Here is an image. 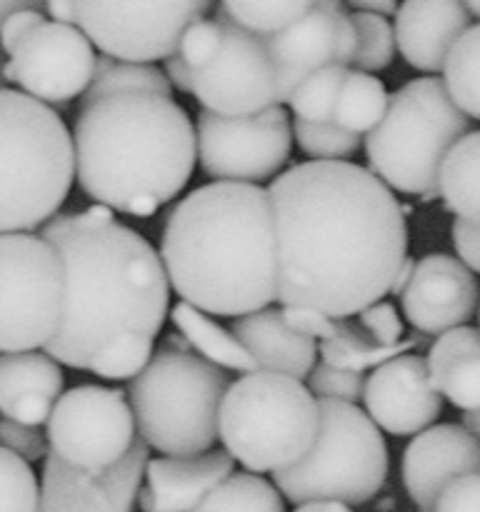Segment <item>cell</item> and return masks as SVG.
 <instances>
[{
    "label": "cell",
    "mask_w": 480,
    "mask_h": 512,
    "mask_svg": "<svg viewBox=\"0 0 480 512\" xmlns=\"http://www.w3.org/2000/svg\"><path fill=\"white\" fill-rule=\"evenodd\" d=\"M165 348L175 350V353H190V350H193V348H190L188 340H185L180 333L168 335V338H165Z\"/></svg>",
    "instance_id": "53"
},
{
    "label": "cell",
    "mask_w": 480,
    "mask_h": 512,
    "mask_svg": "<svg viewBox=\"0 0 480 512\" xmlns=\"http://www.w3.org/2000/svg\"><path fill=\"white\" fill-rule=\"evenodd\" d=\"M65 268V315L45 353L68 368L90 363L123 335L153 338L163 330L170 283L153 245L125 228H73L63 213L43 225Z\"/></svg>",
    "instance_id": "3"
},
{
    "label": "cell",
    "mask_w": 480,
    "mask_h": 512,
    "mask_svg": "<svg viewBox=\"0 0 480 512\" xmlns=\"http://www.w3.org/2000/svg\"><path fill=\"white\" fill-rule=\"evenodd\" d=\"M73 148L83 193L135 218L178 198L198 163V135L183 105L148 93L83 105Z\"/></svg>",
    "instance_id": "4"
},
{
    "label": "cell",
    "mask_w": 480,
    "mask_h": 512,
    "mask_svg": "<svg viewBox=\"0 0 480 512\" xmlns=\"http://www.w3.org/2000/svg\"><path fill=\"white\" fill-rule=\"evenodd\" d=\"M350 68L343 65H330L310 75L293 95L288 105L293 110L295 120L303 123H333L335 105H338L340 90L348 80Z\"/></svg>",
    "instance_id": "34"
},
{
    "label": "cell",
    "mask_w": 480,
    "mask_h": 512,
    "mask_svg": "<svg viewBox=\"0 0 480 512\" xmlns=\"http://www.w3.org/2000/svg\"><path fill=\"white\" fill-rule=\"evenodd\" d=\"M218 433L230 458L248 473H283L318 440L320 403L300 380L255 370L230 383Z\"/></svg>",
    "instance_id": "8"
},
{
    "label": "cell",
    "mask_w": 480,
    "mask_h": 512,
    "mask_svg": "<svg viewBox=\"0 0 480 512\" xmlns=\"http://www.w3.org/2000/svg\"><path fill=\"white\" fill-rule=\"evenodd\" d=\"M65 315V268L35 233L0 235V355L48 348Z\"/></svg>",
    "instance_id": "10"
},
{
    "label": "cell",
    "mask_w": 480,
    "mask_h": 512,
    "mask_svg": "<svg viewBox=\"0 0 480 512\" xmlns=\"http://www.w3.org/2000/svg\"><path fill=\"white\" fill-rule=\"evenodd\" d=\"M63 383V368L45 350L0 355V413L30 428L48 425Z\"/></svg>",
    "instance_id": "22"
},
{
    "label": "cell",
    "mask_w": 480,
    "mask_h": 512,
    "mask_svg": "<svg viewBox=\"0 0 480 512\" xmlns=\"http://www.w3.org/2000/svg\"><path fill=\"white\" fill-rule=\"evenodd\" d=\"M198 163L213 183H273L293 150V125L283 105L250 118L200 110L195 120Z\"/></svg>",
    "instance_id": "13"
},
{
    "label": "cell",
    "mask_w": 480,
    "mask_h": 512,
    "mask_svg": "<svg viewBox=\"0 0 480 512\" xmlns=\"http://www.w3.org/2000/svg\"><path fill=\"white\" fill-rule=\"evenodd\" d=\"M418 343L420 333L403 340L400 345H393V348H383V345H375L373 338L358 323H350L348 318H338L335 335L318 345V355H323V363L330 365V368L365 373L368 368L375 370L380 365L390 363V360L400 358Z\"/></svg>",
    "instance_id": "28"
},
{
    "label": "cell",
    "mask_w": 480,
    "mask_h": 512,
    "mask_svg": "<svg viewBox=\"0 0 480 512\" xmlns=\"http://www.w3.org/2000/svg\"><path fill=\"white\" fill-rule=\"evenodd\" d=\"M463 428H468L475 438H480V410L478 413H463Z\"/></svg>",
    "instance_id": "55"
},
{
    "label": "cell",
    "mask_w": 480,
    "mask_h": 512,
    "mask_svg": "<svg viewBox=\"0 0 480 512\" xmlns=\"http://www.w3.org/2000/svg\"><path fill=\"white\" fill-rule=\"evenodd\" d=\"M215 23L223 28L218 55L193 70V90L200 110L223 118H250L278 105L273 60L265 40L238 28L215 5Z\"/></svg>",
    "instance_id": "14"
},
{
    "label": "cell",
    "mask_w": 480,
    "mask_h": 512,
    "mask_svg": "<svg viewBox=\"0 0 480 512\" xmlns=\"http://www.w3.org/2000/svg\"><path fill=\"white\" fill-rule=\"evenodd\" d=\"M28 8H43V5L35 3V0H0V30H3L5 20H8L10 15L20 13V10H28Z\"/></svg>",
    "instance_id": "51"
},
{
    "label": "cell",
    "mask_w": 480,
    "mask_h": 512,
    "mask_svg": "<svg viewBox=\"0 0 480 512\" xmlns=\"http://www.w3.org/2000/svg\"><path fill=\"white\" fill-rule=\"evenodd\" d=\"M128 395L103 385H80L60 395L48 420L50 453L83 473L115 468L135 445Z\"/></svg>",
    "instance_id": "12"
},
{
    "label": "cell",
    "mask_w": 480,
    "mask_h": 512,
    "mask_svg": "<svg viewBox=\"0 0 480 512\" xmlns=\"http://www.w3.org/2000/svg\"><path fill=\"white\" fill-rule=\"evenodd\" d=\"M230 383L225 370L193 353L160 348L128 383L138 438L168 458H190L220 440V405Z\"/></svg>",
    "instance_id": "7"
},
{
    "label": "cell",
    "mask_w": 480,
    "mask_h": 512,
    "mask_svg": "<svg viewBox=\"0 0 480 512\" xmlns=\"http://www.w3.org/2000/svg\"><path fill=\"white\" fill-rule=\"evenodd\" d=\"M160 258L170 288L210 318H245L280 300L278 230L268 188L208 183L165 223Z\"/></svg>",
    "instance_id": "2"
},
{
    "label": "cell",
    "mask_w": 480,
    "mask_h": 512,
    "mask_svg": "<svg viewBox=\"0 0 480 512\" xmlns=\"http://www.w3.org/2000/svg\"><path fill=\"white\" fill-rule=\"evenodd\" d=\"M468 475H480V438L463 423L433 425L403 453V485L418 512H435L445 488Z\"/></svg>",
    "instance_id": "20"
},
{
    "label": "cell",
    "mask_w": 480,
    "mask_h": 512,
    "mask_svg": "<svg viewBox=\"0 0 480 512\" xmlns=\"http://www.w3.org/2000/svg\"><path fill=\"white\" fill-rule=\"evenodd\" d=\"M293 140L315 163H345L363 145V138L345 133L335 123H293Z\"/></svg>",
    "instance_id": "36"
},
{
    "label": "cell",
    "mask_w": 480,
    "mask_h": 512,
    "mask_svg": "<svg viewBox=\"0 0 480 512\" xmlns=\"http://www.w3.org/2000/svg\"><path fill=\"white\" fill-rule=\"evenodd\" d=\"M268 193L283 308L350 318L388 298L408 258V225L383 180L348 160H308L280 173Z\"/></svg>",
    "instance_id": "1"
},
{
    "label": "cell",
    "mask_w": 480,
    "mask_h": 512,
    "mask_svg": "<svg viewBox=\"0 0 480 512\" xmlns=\"http://www.w3.org/2000/svg\"><path fill=\"white\" fill-rule=\"evenodd\" d=\"M293 512H355L350 510L348 505H340V503H308V505H300Z\"/></svg>",
    "instance_id": "52"
},
{
    "label": "cell",
    "mask_w": 480,
    "mask_h": 512,
    "mask_svg": "<svg viewBox=\"0 0 480 512\" xmlns=\"http://www.w3.org/2000/svg\"><path fill=\"white\" fill-rule=\"evenodd\" d=\"M43 23H45L43 8H28V10H20V13L10 15V18L5 20L3 30H0V50L8 55H13L15 50L20 48V43H23V40L28 38L35 28H40Z\"/></svg>",
    "instance_id": "45"
},
{
    "label": "cell",
    "mask_w": 480,
    "mask_h": 512,
    "mask_svg": "<svg viewBox=\"0 0 480 512\" xmlns=\"http://www.w3.org/2000/svg\"><path fill=\"white\" fill-rule=\"evenodd\" d=\"M443 83L468 118L480 120V23L470 25L448 55Z\"/></svg>",
    "instance_id": "31"
},
{
    "label": "cell",
    "mask_w": 480,
    "mask_h": 512,
    "mask_svg": "<svg viewBox=\"0 0 480 512\" xmlns=\"http://www.w3.org/2000/svg\"><path fill=\"white\" fill-rule=\"evenodd\" d=\"M320 433L310 453L273 475L288 503L365 505L388 480V448L378 425L358 405L318 400Z\"/></svg>",
    "instance_id": "9"
},
{
    "label": "cell",
    "mask_w": 480,
    "mask_h": 512,
    "mask_svg": "<svg viewBox=\"0 0 480 512\" xmlns=\"http://www.w3.org/2000/svg\"><path fill=\"white\" fill-rule=\"evenodd\" d=\"M363 403L368 418L395 438H415L443 413V395L430 383L428 363L408 353L370 373Z\"/></svg>",
    "instance_id": "18"
},
{
    "label": "cell",
    "mask_w": 480,
    "mask_h": 512,
    "mask_svg": "<svg viewBox=\"0 0 480 512\" xmlns=\"http://www.w3.org/2000/svg\"><path fill=\"white\" fill-rule=\"evenodd\" d=\"M45 10H48L50 20H55V23H65V25L78 23L73 0H50V3H45Z\"/></svg>",
    "instance_id": "49"
},
{
    "label": "cell",
    "mask_w": 480,
    "mask_h": 512,
    "mask_svg": "<svg viewBox=\"0 0 480 512\" xmlns=\"http://www.w3.org/2000/svg\"><path fill=\"white\" fill-rule=\"evenodd\" d=\"M453 245L458 260L470 270V273L480 275V225L463 223L455 220L453 223Z\"/></svg>",
    "instance_id": "46"
},
{
    "label": "cell",
    "mask_w": 480,
    "mask_h": 512,
    "mask_svg": "<svg viewBox=\"0 0 480 512\" xmlns=\"http://www.w3.org/2000/svg\"><path fill=\"white\" fill-rule=\"evenodd\" d=\"M468 133L470 118L450 100L443 78H415L390 95L385 118L365 135L368 170L390 190L430 203L440 198L445 158Z\"/></svg>",
    "instance_id": "6"
},
{
    "label": "cell",
    "mask_w": 480,
    "mask_h": 512,
    "mask_svg": "<svg viewBox=\"0 0 480 512\" xmlns=\"http://www.w3.org/2000/svg\"><path fill=\"white\" fill-rule=\"evenodd\" d=\"M230 333L243 343L258 370L280 373L303 383L318 360V343L288 328L283 310H260L230 323Z\"/></svg>",
    "instance_id": "24"
},
{
    "label": "cell",
    "mask_w": 480,
    "mask_h": 512,
    "mask_svg": "<svg viewBox=\"0 0 480 512\" xmlns=\"http://www.w3.org/2000/svg\"><path fill=\"white\" fill-rule=\"evenodd\" d=\"M473 15L458 0H408L395 13V43L408 65L423 73H443L448 55Z\"/></svg>",
    "instance_id": "21"
},
{
    "label": "cell",
    "mask_w": 480,
    "mask_h": 512,
    "mask_svg": "<svg viewBox=\"0 0 480 512\" xmlns=\"http://www.w3.org/2000/svg\"><path fill=\"white\" fill-rule=\"evenodd\" d=\"M313 0H223L218 5L230 23L258 38L283 33L293 23H298L310 10Z\"/></svg>",
    "instance_id": "33"
},
{
    "label": "cell",
    "mask_w": 480,
    "mask_h": 512,
    "mask_svg": "<svg viewBox=\"0 0 480 512\" xmlns=\"http://www.w3.org/2000/svg\"><path fill=\"white\" fill-rule=\"evenodd\" d=\"M348 10H355V13H370V15H380V18H388V15L398 13V3L393 0H353L348 5Z\"/></svg>",
    "instance_id": "48"
},
{
    "label": "cell",
    "mask_w": 480,
    "mask_h": 512,
    "mask_svg": "<svg viewBox=\"0 0 480 512\" xmlns=\"http://www.w3.org/2000/svg\"><path fill=\"white\" fill-rule=\"evenodd\" d=\"M75 178L73 135L50 105L0 88V235L35 233Z\"/></svg>",
    "instance_id": "5"
},
{
    "label": "cell",
    "mask_w": 480,
    "mask_h": 512,
    "mask_svg": "<svg viewBox=\"0 0 480 512\" xmlns=\"http://www.w3.org/2000/svg\"><path fill=\"white\" fill-rule=\"evenodd\" d=\"M365 383L368 378L363 373L330 368L325 363L315 365L313 373L308 375V390L315 400H335L348 405H358L365 398Z\"/></svg>",
    "instance_id": "39"
},
{
    "label": "cell",
    "mask_w": 480,
    "mask_h": 512,
    "mask_svg": "<svg viewBox=\"0 0 480 512\" xmlns=\"http://www.w3.org/2000/svg\"><path fill=\"white\" fill-rule=\"evenodd\" d=\"M170 320L190 343V348L200 355L203 360L213 363L220 370H238L240 375H248L258 370L255 360L250 358L248 350L243 348L238 338L230 333V328H223L218 320L205 315L203 310L193 308V305L183 303L173 305L170 310Z\"/></svg>",
    "instance_id": "26"
},
{
    "label": "cell",
    "mask_w": 480,
    "mask_h": 512,
    "mask_svg": "<svg viewBox=\"0 0 480 512\" xmlns=\"http://www.w3.org/2000/svg\"><path fill=\"white\" fill-rule=\"evenodd\" d=\"M480 300L475 275L448 253H430L418 260L413 280L400 295L403 315L420 335H443L463 328Z\"/></svg>",
    "instance_id": "19"
},
{
    "label": "cell",
    "mask_w": 480,
    "mask_h": 512,
    "mask_svg": "<svg viewBox=\"0 0 480 512\" xmlns=\"http://www.w3.org/2000/svg\"><path fill=\"white\" fill-rule=\"evenodd\" d=\"M415 265H418V260L415 258H405V263L400 265L398 275H395L393 280V288H390V295H395V298H400V295L405 293V288H408V283L413 280V273H415Z\"/></svg>",
    "instance_id": "50"
},
{
    "label": "cell",
    "mask_w": 480,
    "mask_h": 512,
    "mask_svg": "<svg viewBox=\"0 0 480 512\" xmlns=\"http://www.w3.org/2000/svg\"><path fill=\"white\" fill-rule=\"evenodd\" d=\"M153 360V338L145 335H123L110 343L98 358L90 363V373L105 380H133L148 368Z\"/></svg>",
    "instance_id": "37"
},
{
    "label": "cell",
    "mask_w": 480,
    "mask_h": 512,
    "mask_svg": "<svg viewBox=\"0 0 480 512\" xmlns=\"http://www.w3.org/2000/svg\"><path fill=\"white\" fill-rule=\"evenodd\" d=\"M435 512H480V475H468L448 485Z\"/></svg>",
    "instance_id": "44"
},
{
    "label": "cell",
    "mask_w": 480,
    "mask_h": 512,
    "mask_svg": "<svg viewBox=\"0 0 480 512\" xmlns=\"http://www.w3.org/2000/svg\"><path fill=\"white\" fill-rule=\"evenodd\" d=\"M3 83H5V80H3V60H0V88H3Z\"/></svg>",
    "instance_id": "57"
},
{
    "label": "cell",
    "mask_w": 480,
    "mask_h": 512,
    "mask_svg": "<svg viewBox=\"0 0 480 512\" xmlns=\"http://www.w3.org/2000/svg\"><path fill=\"white\" fill-rule=\"evenodd\" d=\"M235 460L225 448H213L190 458H150L145 468V488L163 512H193L233 475Z\"/></svg>",
    "instance_id": "23"
},
{
    "label": "cell",
    "mask_w": 480,
    "mask_h": 512,
    "mask_svg": "<svg viewBox=\"0 0 480 512\" xmlns=\"http://www.w3.org/2000/svg\"><path fill=\"white\" fill-rule=\"evenodd\" d=\"M358 325L365 333L373 338L375 345L383 348H393V345L403 343V320H400L398 310L390 300H380V303L370 305L358 315Z\"/></svg>",
    "instance_id": "42"
},
{
    "label": "cell",
    "mask_w": 480,
    "mask_h": 512,
    "mask_svg": "<svg viewBox=\"0 0 480 512\" xmlns=\"http://www.w3.org/2000/svg\"><path fill=\"white\" fill-rule=\"evenodd\" d=\"M40 483L30 463L0 448V512H38Z\"/></svg>",
    "instance_id": "38"
},
{
    "label": "cell",
    "mask_w": 480,
    "mask_h": 512,
    "mask_svg": "<svg viewBox=\"0 0 480 512\" xmlns=\"http://www.w3.org/2000/svg\"><path fill=\"white\" fill-rule=\"evenodd\" d=\"M438 193L455 218L480 225V130L450 150L440 168Z\"/></svg>",
    "instance_id": "27"
},
{
    "label": "cell",
    "mask_w": 480,
    "mask_h": 512,
    "mask_svg": "<svg viewBox=\"0 0 480 512\" xmlns=\"http://www.w3.org/2000/svg\"><path fill=\"white\" fill-rule=\"evenodd\" d=\"M428 373L433 388L463 413L480 410V328L448 330L430 348Z\"/></svg>",
    "instance_id": "25"
},
{
    "label": "cell",
    "mask_w": 480,
    "mask_h": 512,
    "mask_svg": "<svg viewBox=\"0 0 480 512\" xmlns=\"http://www.w3.org/2000/svg\"><path fill=\"white\" fill-rule=\"evenodd\" d=\"M263 40L273 60L278 105L288 103L290 95L318 70L330 65L350 68L358 45L350 10L335 0H318L298 23Z\"/></svg>",
    "instance_id": "16"
},
{
    "label": "cell",
    "mask_w": 480,
    "mask_h": 512,
    "mask_svg": "<svg viewBox=\"0 0 480 512\" xmlns=\"http://www.w3.org/2000/svg\"><path fill=\"white\" fill-rule=\"evenodd\" d=\"M138 505H140V510H143V512H163V510L158 508V505H155L153 495H150L148 488H140V493H138Z\"/></svg>",
    "instance_id": "54"
},
{
    "label": "cell",
    "mask_w": 480,
    "mask_h": 512,
    "mask_svg": "<svg viewBox=\"0 0 480 512\" xmlns=\"http://www.w3.org/2000/svg\"><path fill=\"white\" fill-rule=\"evenodd\" d=\"M148 445L135 440L115 468L93 475L65 465L58 455L43 460L38 512H130L148 468Z\"/></svg>",
    "instance_id": "17"
},
{
    "label": "cell",
    "mask_w": 480,
    "mask_h": 512,
    "mask_svg": "<svg viewBox=\"0 0 480 512\" xmlns=\"http://www.w3.org/2000/svg\"><path fill=\"white\" fill-rule=\"evenodd\" d=\"M390 95L385 90L383 80L375 75L350 70L343 90H340L338 105H335L333 123L343 128L345 133H353L358 138L370 135L380 125L388 110Z\"/></svg>",
    "instance_id": "30"
},
{
    "label": "cell",
    "mask_w": 480,
    "mask_h": 512,
    "mask_svg": "<svg viewBox=\"0 0 480 512\" xmlns=\"http://www.w3.org/2000/svg\"><path fill=\"white\" fill-rule=\"evenodd\" d=\"M210 8L208 0H78L75 25L108 58L155 65L178 53L185 30Z\"/></svg>",
    "instance_id": "11"
},
{
    "label": "cell",
    "mask_w": 480,
    "mask_h": 512,
    "mask_svg": "<svg viewBox=\"0 0 480 512\" xmlns=\"http://www.w3.org/2000/svg\"><path fill=\"white\" fill-rule=\"evenodd\" d=\"M130 93H148L173 98V85L168 83L163 68H158V65L123 63V60L100 55L98 63H95L90 88L85 90L83 95V105L95 103V100L103 98H113V95Z\"/></svg>",
    "instance_id": "29"
},
{
    "label": "cell",
    "mask_w": 480,
    "mask_h": 512,
    "mask_svg": "<svg viewBox=\"0 0 480 512\" xmlns=\"http://www.w3.org/2000/svg\"><path fill=\"white\" fill-rule=\"evenodd\" d=\"M283 318L290 330L310 340H320V343L333 338L335 328H338V318H328L310 308H283Z\"/></svg>",
    "instance_id": "43"
},
{
    "label": "cell",
    "mask_w": 480,
    "mask_h": 512,
    "mask_svg": "<svg viewBox=\"0 0 480 512\" xmlns=\"http://www.w3.org/2000/svg\"><path fill=\"white\" fill-rule=\"evenodd\" d=\"M283 495L253 473H233L193 512H285Z\"/></svg>",
    "instance_id": "32"
},
{
    "label": "cell",
    "mask_w": 480,
    "mask_h": 512,
    "mask_svg": "<svg viewBox=\"0 0 480 512\" xmlns=\"http://www.w3.org/2000/svg\"><path fill=\"white\" fill-rule=\"evenodd\" d=\"M0 448L10 450L13 455L23 458L25 463L45 460L50 453L48 435L40 433L38 428L15 423V420L0 418Z\"/></svg>",
    "instance_id": "41"
},
{
    "label": "cell",
    "mask_w": 480,
    "mask_h": 512,
    "mask_svg": "<svg viewBox=\"0 0 480 512\" xmlns=\"http://www.w3.org/2000/svg\"><path fill=\"white\" fill-rule=\"evenodd\" d=\"M163 73L168 78V83L173 85V90H180V93H190L193 90V70L180 58V53L163 60Z\"/></svg>",
    "instance_id": "47"
},
{
    "label": "cell",
    "mask_w": 480,
    "mask_h": 512,
    "mask_svg": "<svg viewBox=\"0 0 480 512\" xmlns=\"http://www.w3.org/2000/svg\"><path fill=\"white\" fill-rule=\"evenodd\" d=\"M93 43L78 25L45 20L3 65L5 83H15L25 95L45 105H65L85 95L95 73Z\"/></svg>",
    "instance_id": "15"
},
{
    "label": "cell",
    "mask_w": 480,
    "mask_h": 512,
    "mask_svg": "<svg viewBox=\"0 0 480 512\" xmlns=\"http://www.w3.org/2000/svg\"><path fill=\"white\" fill-rule=\"evenodd\" d=\"M350 18H353L355 38H358L353 70L375 75L388 68L395 58V50H398L395 28L390 25V20L380 18V15L355 13V10H350Z\"/></svg>",
    "instance_id": "35"
},
{
    "label": "cell",
    "mask_w": 480,
    "mask_h": 512,
    "mask_svg": "<svg viewBox=\"0 0 480 512\" xmlns=\"http://www.w3.org/2000/svg\"><path fill=\"white\" fill-rule=\"evenodd\" d=\"M220 45H223L220 23H215L213 18H200L183 33L178 53L190 65V70H198L218 55Z\"/></svg>",
    "instance_id": "40"
},
{
    "label": "cell",
    "mask_w": 480,
    "mask_h": 512,
    "mask_svg": "<svg viewBox=\"0 0 480 512\" xmlns=\"http://www.w3.org/2000/svg\"><path fill=\"white\" fill-rule=\"evenodd\" d=\"M465 8H468V13L473 15V18L480 20V0H468V3H465Z\"/></svg>",
    "instance_id": "56"
}]
</instances>
